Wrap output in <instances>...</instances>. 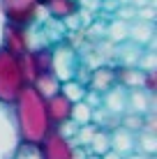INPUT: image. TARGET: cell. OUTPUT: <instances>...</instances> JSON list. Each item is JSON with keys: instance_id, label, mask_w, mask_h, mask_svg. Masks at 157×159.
<instances>
[{"instance_id": "obj_9", "label": "cell", "mask_w": 157, "mask_h": 159, "mask_svg": "<svg viewBox=\"0 0 157 159\" xmlns=\"http://www.w3.org/2000/svg\"><path fill=\"white\" fill-rule=\"evenodd\" d=\"M155 95H148L141 88H132L127 90V111L129 113H139V116H145V113H155Z\"/></svg>"}, {"instance_id": "obj_15", "label": "cell", "mask_w": 157, "mask_h": 159, "mask_svg": "<svg viewBox=\"0 0 157 159\" xmlns=\"http://www.w3.org/2000/svg\"><path fill=\"white\" fill-rule=\"evenodd\" d=\"M32 88L37 90V95H42L44 99H48V97L60 92V81L53 74H42V76H37V81L32 83Z\"/></svg>"}, {"instance_id": "obj_19", "label": "cell", "mask_w": 157, "mask_h": 159, "mask_svg": "<svg viewBox=\"0 0 157 159\" xmlns=\"http://www.w3.org/2000/svg\"><path fill=\"white\" fill-rule=\"evenodd\" d=\"M127 37H132L134 42L143 44V42H150L153 39V23L150 21H136L127 28Z\"/></svg>"}, {"instance_id": "obj_2", "label": "cell", "mask_w": 157, "mask_h": 159, "mask_svg": "<svg viewBox=\"0 0 157 159\" xmlns=\"http://www.w3.org/2000/svg\"><path fill=\"white\" fill-rule=\"evenodd\" d=\"M23 88L25 81L19 67V56H12L9 51L0 48V102L12 104Z\"/></svg>"}, {"instance_id": "obj_23", "label": "cell", "mask_w": 157, "mask_h": 159, "mask_svg": "<svg viewBox=\"0 0 157 159\" xmlns=\"http://www.w3.org/2000/svg\"><path fill=\"white\" fill-rule=\"evenodd\" d=\"M141 90H145L148 95H155V92H157V69L143 72V83H141Z\"/></svg>"}, {"instance_id": "obj_8", "label": "cell", "mask_w": 157, "mask_h": 159, "mask_svg": "<svg viewBox=\"0 0 157 159\" xmlns=\"http://www.w3.org/2000/svg\"><path fill=\"white\" fill-rule=\"evenodd\" d=\"M46 102V116H48V122H51V127H58V125H62L65 120H69V113H72V102L67 99V97H62L60 92L53 97H48Z\"/></svg>"}, {"instance_id": "obj_30", "label": "cell", "mask_w": 157, "mask_h": 159, "mask_svg": "<svg viewBox=\"0 0 157 159\" xmlns=\"http://www.w3.org/2000/svg\"><path fill=\"white\" fill-rule=\"evenodd\" d=\"M99 159H122V157L118 155V152H113V150H109V152H104V155H102Z\"/></svg>"}, {"instance_id": "obj_22", "label": "cell", "mask_w": 157, "mask_h": 159, "mask_svg": "<svg viewBox=\"0 0 157 159\" xmlns=\"http://www.w3.org/2000/svg\"><path fill=\"white\" fill-rule=\"evenodd\" d=\"M120 127H125L127 131L136 134V131L143 129V116H139V113H127V116L120 120Z\"/></svg>"}, {"instance_id": "obj_4", "label": "cell", "mask_w": 157, "mask_h": 159, "mask_svg": "<svg viewBox=\"0 0 157 159\" xmlns=\"http://www.w3.org/2000/svg\"><path fill=\"white\" fill-rule=\"evenodd\" d=\"M19 143L21 139H19V131H16L12 104L0 102V159H12Z\"/></svg>"}, {"instance_id": "obj_7", "label": "cell", "mask_w": 157, "mask_h": 159, "mask_svg": "<svg viewBox=\"0 0 157 159\" xmlns=\"http://www.w3.org/2000/svg\"><path fill=\"white\" fill-rule=\"evenodd\" d=\"M72 141L60 136L56 129H51L39 143L42 159H72Z\"/></svg>"}, {"instance_id": "obj_21", "label": "cell", "mask_w": 157, "mask_h": 159, "mask_svg": "<svg viewBox=\"0 0 157 159\" xmlns=\"http://www.w3.org/2000/svg\"><path fill=\"white\" fill-rule=\"evenodd\" d=\"M12 159H42L39 145H35V143H19V148H16V152L12 155Z\"/></svg>"}, {"instance_id": "obj_25", "label": "cell", "mask_w": 157, "mask_h": 159, "mask_svg": "<svg viewBox=\"0 0 157 159\" xmlns=\"http://www.w3.org/2000/svg\"><path fill=\"white\" fill-rule=\"evenodd\" d=\"M139 69H141V72H150V69H157V56H155L153 51L145 53V56L139 60Z\"/></svg>"}, {"instance_id": "obj_28", "label": "cell", "mask_w": 157, "mask_h": 159, "mask_svg": "<svg viewBox=\"0 0 157 159\" xmlns=\"http://www.w3.org/2000/svg\"><path fill=\"white\" fill-rule=\"evenodd\" d=\"M85 157H88V148H83V145L72 148V159H85Z\"/></svg>"}, {"instance_id": "obj_33", "label": "cell", "mask_w": 157, "mask_h": 159, "mask_svg": "<svg viewBox=\"0 0 157 159\" xmlns=\"http://www.w3.org/2000/svg\"><path fill=\"white\" fill-rule=\"evenodd\" d=\"M85 159H99V157H97V155H90V152H88V157H85Z\"/></svg>"}, {"instance_id": "obj_24", "label": "cell", "mask_w": 157, "mask_h": 159, "mask_svg": "<svg viewBox=\"0 0 157 159\" xmlns=\"http://www.w3.org/2000/svg\"><path fill=\"white\" fill-rule=\"evenodd\" d=\"M53 129H56L60 136H65V139H74V134H76L79 125H76V122H72V120H65L62 125H58V127H53Z\"/></svg>"}, {"instance_id": "obj_20", "label": "cell", "mask_w": 157, "mask_h": 159, "mask_svg": "<svg viewBox=\"0 0 157 159\" xmlns=\"http://www.w3.org/2000/svg\"><path fill=\"white\" fill-rule=\"evenodd\" d=\"M69 120H72V122H76L79 127H81V125H90V122H93V108H90L85 102H76V104H72V113H69Z\"/></svg>"}, {"instance_id": "obj_14", "label": "cell", "mask_w": 157, "mask_h": 159, "mask_svg": "<svg viewBox=\"0 0 157 159\" xmlns=\"http://www.w3.org/2000/svg\"><path fill=\"white\" fill-rule=\"evenodd\" d=\"M116 83L122 85L125 90L141 88V83H143V72L139 67H129V65H125V67L116 69Z\"/></svg>"}, {"instance_id": "obj_26", "label": "cell", "mask_w": 157, "mask_h": 159, "mask_svg": "<svg viewBox=\"0 0 157 159\" xmlns=\"http://www.w3.org/2000/svg\"><path fill=\"white\" fill-rule=\"evenodd\" d=\"M127 28L129 25L125 23V21H116V23L111 25V37L113 39H125L127 37Z\"/></svg>"}, {"instance_id": "obj_3", "label": "cell", "mask_w": 157, "mask_h": 159, "mask_svg": "<svg viewBox=\"0 0 157 159\" xmlns=\"http://www.w3.org/2000/svg\"><path fill=\"white\" fill-rule=\"evenodd\" d=\"M0 7H2V14L9 23L25 25V28L37 23L42 12L39 0H0Z\"/></svg>"}, {"instance_id": "obj_13", "label": "cell", "mask_w": 157, "mask_h": 159, "mask_svg": "<svg viewBox=\"0 0 157 159\" xmlns=\"http://www.w3.org/2000/svg\"><path fill=\"white\" fill-rule=\"evenodd\" d=\"M42 7L46 9L53 19H69L79 12V0H46Z\"/></svg>"}, {"instance_id": "obj_10", "label": "cell", "mask_w": 157, "mask_h": 159, "mask_svg": "<svg viewBox=\"0 0 157 159\" xmlns=\"http://www.w3.org/2000/svg\"><path fill=\"white\" fill-rule=\"evenodd\" d=\"M113 85H116V69L111 67H97L88 76V90H95L99 95H104Z\"/></svg>"}, {"instance_id": "obj_34", "label": "cell", "mask_w": 157, "mask_h": 159, "mask_svg": "<svg viewBox=\"0 0 157 159\" xmlns=\"http://www.w3.org/2000/svg\"><path fill=\"white\" fill-rule=\"evenodd\" d=\"M44 2H46V0H39V5H44Z\"/></svg>"}, {"instance_id": "obj_17", "label": "cell", "mask_w": 157, "mask_h": 159, "mask_svg": "<svg viewBox=\"0 0 157 159\" xmlns=\"http://www.w3.org/2000/svg\"><path fill=\"white\" fill-rule=\"evenodd\" d=\"M85 92H88V88L81 83V81H76V79H72V81H62V83H60V95H62V97H67V99L72 102V104L83 102Z\"/></svg>"}, {"instance_id": "obj_29", "label": "cell", "mask_w": 157, "mask_h": 159, "mask_svg": "<svg viewBox=\"0 0 157 159\" xmlns=\"http://www.w3.org/2000/svg\"><path fill=\"white\" fill-rule=\"evenodd\" d=\"M122 159H155V155H141V152H129V155H125Z\"/></svg>"}, {"instance_id": "obj_1", "label": "cell", "mask_w": 157, "mask_h": 159, "mask_svg": "<svg viewBox=\"0 0 157 159\" xmlns=\"http://www.w3.org/2000/svg\"><path fill=\"white\" fill-rule=\"evenodd\" d=\"M12 113H14V122H16L21 143L39 145L44 141V136L53 129L46 116L44 97L37 95V90L32 85H25L19 92V97L12 102Z\"/></svg>"}, {"instance_id": "obj_16", "label": "cell", "mask_w": 157, "mask_h": 159, "mask_svg": "<svg viewBox=\"0 0 157 159\" xmlns=\"http://www.w3.org/2000/svg\"><path fill=\"white\" fill-rule=\"evenodd\" d=\"M109 150H111V136H109V129L99 127V129L95 131V136L90 139V143H88V152H90V155L102 157L104 152H109Z\"/></svg>"}, {"instance_id": "obj_27", "label": "cell", "mask_w": 157, "mask_h": 159, "mask_svg": "<svg viewBox=\"0 0 157 159\" xmlns=\"http://www.w3.org/2000/svg\"><path fill=\"white\" fill-rule=\"evenodd\" d=\"M83 102L88 104L90 108H97V106H102V95H99V92H95V90H88V92H85V97H83Z\"/></svg>"}, {"instance_id": "obj_18", "label": "cell", "mask_w": 157, "mask_h": 159, "mask_svg": "<svg viewBox=\"0 0 157 159\" xmlns=\"http://www.w3.org/2000/svg\"><path fill=\"white\" fill-rule=\"evenodd\" d=\"M139 136H134V152L141 155H155L157 152V134H148V131H136Z\"/></svg>"}, {"instance_id": "obj_12", "label": "cell", "mask_w": 157, "mask_h": 159, "mask_svg": "<svg viewBox=\"0 0 157 159\" xmlns=\"http://www.w3.org/2000/svg\"><path fill=\"white\" fill-rule=\"evenodd\" d=\"M109 136H111V150L118 152L120 157L134 152V134H132V131H127L125 127L118 125L113 131H109Z\"/></svg>"}, {"instance_id": "obj_5", "label": "cell", "mask_w": 157, "mask_h": 159, "mask_svg": "<svg viewBox=\"0 0 157 159\" xmlns=\"http://www.w3.org/2000/svg\"><path fill=\"white\" fill-rule=\"evenodd\" d=\"M51 53H53V67H51L53 76H56L60 83L62 81L76 79L79 58H76V53H74V48L69 46V44H58L56 48H51Z\"/></svg>"}, {"instance_id": "obj_31", "label": "cell", "mask_w": 157, "mask_h": 159, "mask_svg": "<svg viewBox=\"0 0 157 159\" xmlns=\"http://www.w3.org/2000/svg\"><path fill=\"white\" fill-rule=\"evenodd\" d=\"M5 23H7V19H5V14H2V7H0V37H2V28H5Z\"/></svg>"}, {"instance_id": "obj_6", "label": "cell", "mask_w": 157, "mask_h": 159, "mask_svg": "<svg viewBox=\"0 0 157 159\" xmlns=\"http://www.w3.org/2000/svg\"><path fill=\"white\" fill-rule=\"evenodd\" d=\"M0 48L9 51L12 56H23L25 51L32 48V35L30 28L25 25H16V23H5L2 37H0Z\"/></svg>"}, {"instance_id": "obj_11", "label": "cell", "mask_w": 157, "mask_h": 159, "mask_svg": "<svg viewBox=\"0 0 157 159\" xmlns=\"http://www.w3.org/2000/svg\"><path fill=\"white\" fill-rule=\"evenodd\" d=\"M102 104H104V108L111 116H118V113L127 111V90L116 83L111 90H106L104 95H102Z\"/></svg>"}, {"instance_id": "obj_32", "label": "cell", "mask_w": 157, "mask_h": 159, "mask_svg": "<svg viewBox=\"0 0 157 159\" xmlns=\"http://www.w3.org/2000/svg\"><path fill=\"white\" fill-rule=\"evenodd\" d=\"M139 16H145V19H153V12H150V9H145V12H141Z\"/></svg>"}]
</instances>
